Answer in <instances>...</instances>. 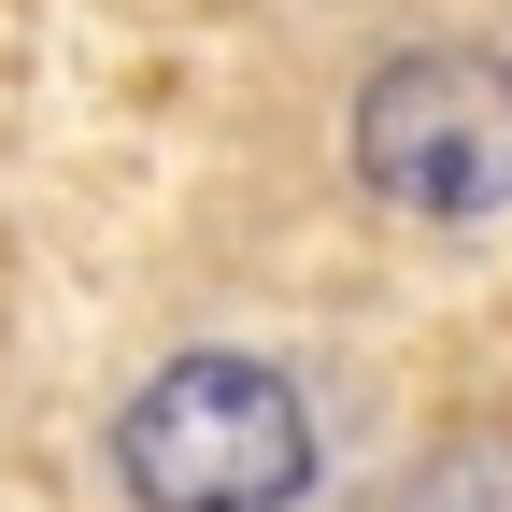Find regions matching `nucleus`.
<instances>
[{
	"instance_id": "obj_1",
	"label": "nucleus",
	"mask_w": 512,
	"mask_h": 512,
	"mask_svg": "<svg viewBox=\"0 0 512 512\" xmlns=\"http://www.w3.org/2000/svg\"><path fill=\"white\" fill-rule=\"evenodd\" d=\"M114 484L143 512H285L313 484V413L256 356H171L114 413Z\"/></svg>"
},
{
	"instance_id": "obj_2",
	"label": "nucleus",
	"mask_w": 512,
	"mask_h": 512,
	"mask_svg": "<svg viewBox=\"0 0 512 512\" xmlns=\"http://www.w3.org/2000/svg\"><path fill=\"white\" fill-rule=\"evenodd\" d=\"M356 171L370 200H399L427 228H470L512 200V57L484 43H413L356 86Z\"/></svg>"
},
{
	"instance_id": "obj_3",
	"label": "nucleus",
	"mask_w": 512,
	"mask_h": 512,
	"mask_svg": "<svg viewBox=\"0 0 512 512\" xmlns=\"http://www.w3.org/2000/svg\"><path fill=\"white\" fill-rule=\"evenodd\" d=\"M384 512H512V427H441L384 484Z\"/></svg>"
}]
</instances>
